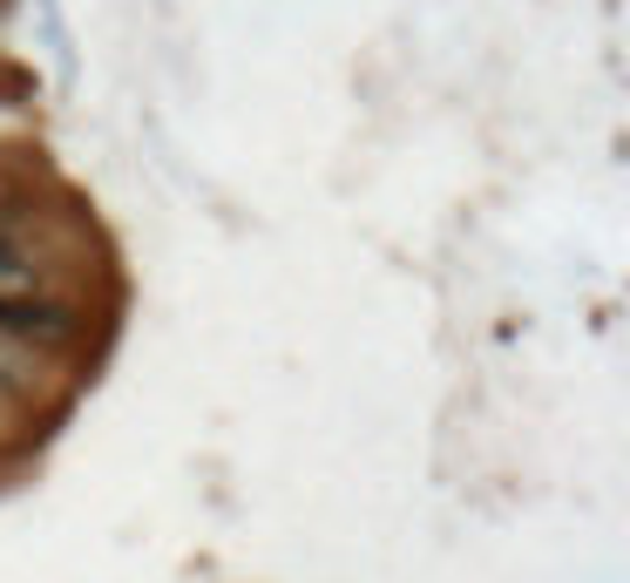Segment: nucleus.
Masks as SVG:
<instances>
[{"mask_svg":"<svg viewBox=\"0 0 630 583\" xmlns=\"http://www.w3.org/2000/svg\"><path fill=\"white\" fill-rule=\"evenodd\" d=\"M0 339L55 360V354H68V346L82 339V313H75L68 299H48L42 285L34 292H0Z\"/></svg>","mask_w":630,"mask_h":583,"instance_id":"1","label":"nucleus"},{"mask_svg":"<svg viewBox=\"0 0 630 583\" xmlns=\"http://www.w3.org/2000/svg\"><path fill=\"white\" fill-rule=\"evenodd\" d=\"M34 285H42V258L0 224V292H34Z\"/></svg>","mask_w":630,"mask_h":583,"instance_id":"2","label":"nucleus"}]
</instances>
